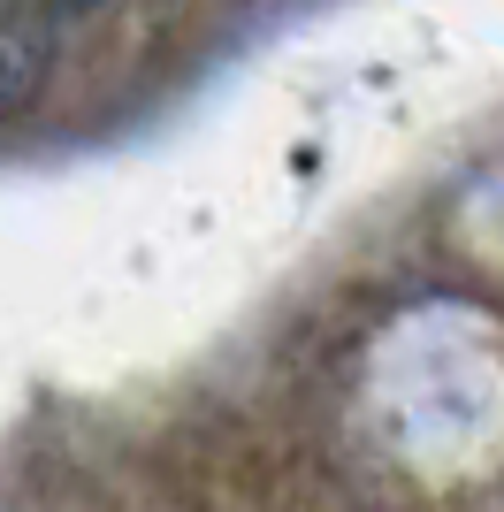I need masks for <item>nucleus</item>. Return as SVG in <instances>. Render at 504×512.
Segmentation results:
<instances>
[{"label": "nucleus", "mask_w": 504, "mask_h": 512, "mask_svg": "<svg viewBox=\"0 0 504 512\" xmlns=\"http://www.w3.org/2000/svg\"><path fill=\"white\" fill-rule=\"evenodd\" d=\"M100 0H54V16H92Z\"/></svg>", "instance_id": "f03ea898"}, {"label": "nucleus", "mask_w": 504, "mask_h": 512, "mask_svg": "<svg viewBox=\"0 0 504 512\" xmlns=\"http://www.w3.org/2000/svg\"><path fill=\"white\" fill-rule=\"evenodd\" d=\"M46 69H54V23L46 16H8L0 23V115L39 100Z\"/></svg>", "instance_id": "f257e3e1"}]
</instances>
